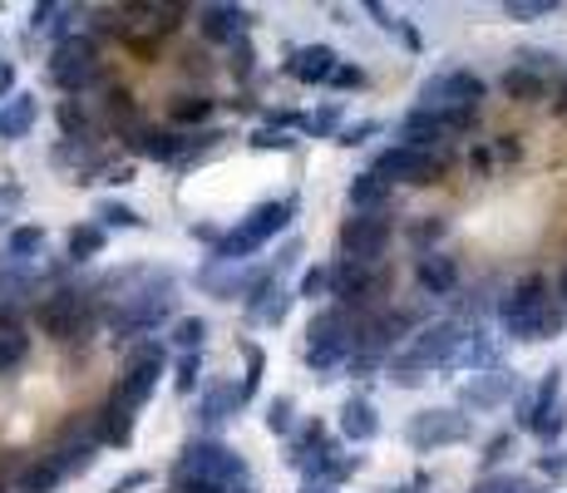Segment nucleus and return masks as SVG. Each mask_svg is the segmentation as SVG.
Returning a JSON list of instances; mask_svg holds the SVG:
<instances>
[{"label": "nucleus", "instance_id": "obj_22", "mask_svg": "<svg viewBox=\"0 0 567 493\" xmlns=\"http://www.w3.org/2000/svg\"><path fill=\"white\" fill-rule=\"evenodd\" d=\"M336 429L346 444H370L380 434V410L370 394H350L346 404L336 410Z\"/></svg>", "mask_w": 567, "mask_h": 493}, {"label": "nucleus", "instance_id": "obj_12", "mask_svg": "<svg viewBox=\"0 0 567 493\" xmlns=\"http://www.w3.org/2000/svg\"><path fill=\"white\" fill-rule=\"evenodd\" d=\"M50 84L65 89V99H80L90 84H100V45L90 35H74L50 49Z\"/></svg>", "mask_w": 567, "mask_h": 493}, {"label": "nucleus", "instance_id": "obj_19", "mask_svg": "<svg viewBox=\"0 0 567 493\" xmlns=\"http://www.w3.org/2000/svg\"><path fill=\"white\" fill-rule=\"evenodd\" d=\"M557 404H563V370H543V380L533 385V390H523L513 400V420H518V429L523 434H533V424L537 420H547V414L557 410Z\"/></svg>", "mask_w": 567, "mask_h": 493}, {"label": "nucleus", "instance_id": "obj_46", "mask_svg": "<svg viewBox=\"0 0 567 493\" xmlns=\"http://www.w3.org/2000/svg\"><path fill=\"white\" fill-rule=\"evenodd\" d=\"M553 10H557V0H504V15L508 20H523V25H528V20H547Z\"/></svg>", "mask_w": 567, "mask_h": 493}, {"label": "nucleus", "instance_id": "obj_52", "mask_svg": "<svg viewBox=\"0 0 567 493\" xmlns=\"http://www.w3.org/2000/svg\"><path fill=\"white\" fill-rule=\"evenodd\" d=\"M370 84V74L360 65H350V59H340V69H336V79H331V89H346V94H356V89H366Z\"/></svg>", "mask_w": 567, "mask_h": 493}, {"label": "nucleus", "instance_id": "obj_8", "mask_svg": "<svg viewBox=\"0 0 567 493\" xmlns=\"http://www.w3.org/2000/svg\"><path fill=\"white\" fill-rule=\"evenodd\" d=\"M468 439H474V420L459 404H435V410H419L405 420V444L415 454H439Z\"/></svg>", "mask_w": 567, "mask_h": 493}, {"label": "nucleus", "instance_id": "obj_57", "mask_svg": "<svg viewBox=\"0 0 567 493\" xmlns=\"http://www.w3.org/2000/svg\"><path fill=\"white\" fill-rule=\"evenodd\" d=\"M537 473H547V479H563L567 459H563V454H543V459H537Z\"/></svg>", "mask_w": 567, "mask_h": 493}, {"label": "nucleus", "instance_id": "obj_13", "mask_svg": "<svg viewBox=\"0 0 567 493\" xmlns=\"http://www.w3.org/2000/svg\"><path fill=\"white\" fill-rule=\"evenodd\" d=\"M395 242V217L390 213H350L336 232V252L350 262H385Z\"/></svg>", "mask_w": 567, "mask_h": 493}, {"label": "nucleus", "instance_id": "obj_7", "mask_svg": "<svg viewBox=\"0 0 567 493\" xmlns=\"http://www.w3.org/2000/svg\"><path fill=\"white\" fill-rule=\"evenodd\" d=\"M163 375H169V345H163V341H143L139 351L124 360V370H119V380H114L109 400L119 404V410L139 414L143 404L153 400V390H159Z\"/></svg>", "mask_w": 567, "mask_h": 493}, {"label": "nucleus", "instance_id": "obj_58", "mask_svg": "<svg viewBox=\"0 0 567 493\" xmlns=\"http://www.w3.org/2000/svg\"><path fill=\"white\" fill-rule=\"evenodd\" d=\"M429 489H435V479H429V473H415V479L395 483V489H390V493H429Z\"/></svg>", "mask_w": 567, "mask_h": 493}, {"label": "nucleus", "instance_id": "obj_60", "mask_svg": "<svg viewBox=\"0 0 567 493\" xmlns=\"http://www.w3.org/2000/svg\"><path fill=\"white\" fill-rule=\"evenodd\" d=\"M232 493H257V489H252V483H247V489H232Z\"/></svg>", "mask_w": 567, "mask_h": 493}, {"label": "nucleus", "instance_id": "obj_43", "mask_svg": "<svg viewBox=\"0 0 567 493\" xmlns=\"http://www.w3.org/2000/svg\"><path fill=\"white\" fill-rule=\"evenodd\" d=\"M262 420H267L271 434L291 439V434H297V400H291V394H271V400H267V414H262Z\"/></svg>", "mask_w": 567, "mask_h": 493}, {"label": "nucleus", "instance_id": "obj_34", "mask_svg": "<svg viewBox=\"0 0 567 493\" xmlns=\"http://www.w3.org/2000/svg\"><path fill=\"white\" fill-rule=\"evenodd\" d=\"M90 222H100L104 232H139L143 213H139V207H129V203H119V197H100L94 213H90Z\"/></svg>", "mask_w": 567, "mask_h": 493}, {"label": "nucleus", "instance_id": "obj_28", "mask_svg": "<svg viewBox=\"0 0 567 493\" xmlns=\"http://www.w3.org/2000/svg\"><path fill=\"white\" fill-rule=\"evenodd\" d=\"M134 420H139V414H129V410H119V404L114 400H104L100 410H94V439L100 444H109V449H129L134 444Z\"/></svg>", "mask_w": 567, "mask_h": 493}, {"label": "nucleus", "instance_id": "obj_35", "mask_svg": "<svg viewBox=\"0 0 567 493\" xmlns=\"http://www.w3.org/2000/svg\"><path fill=\"white\" fill-rule=\"evenodd\" d=\"M104 118H109V128L114 134H129L134 124H143L139 118V104H134V94L124 84H104Z\"/></svg>", "mask_w": 567, "mask_h": 493}, {"label": "nucleus", "instance_id": "obj_42", "mask_svg": "<svg viewBox=\"0 0 567 493\" xmlns=\"http://www.w3.org/2000/svg\"><path fill=\"white\" fill-rule=\"evenodd\" d=\"M169 341L178 345V355L202 351V345H208V321H202V316H178V321L169 325Z\"/></svg>", "mask_w": 567, "mask_h": 493}, {"label": "nucleus", "instance_id": "obj_39", "mask_svg": "<svg viewBox=\"0 0 567 493\" xmlns=\"http://www.w3.org/2000/svg\"><path fill=\"white\" fill-rule=\"evenodd\" d=\"M340 128H346V104H336V99L306 114V134L311 138H340Z\"/></svg>", "mask_w": 567, "mask_h": 493}, {"label": "nucleus", "instance_id": "obj_3", "mask_svg": "<svg viewBox=\"0 0 567 493\" xmlns=\"http://www.w3.org/2000/svg\"><path fill=\"white\" fill-rule=\"evenodd\" d=\"M173 306H178V276L163 272V266H153L149 286H143L139 296H129L124 306H109V311H104L109 341H139V335H153L159 325H173L178 321Z\"/></svg>", "mask_w": 567, "mask_h": 493}, {"label": "nucleus", "instance_id": "obj_38", "mask_svg": "<svg viewBox=\"0 0 567 493\" xmlns=\"http://www.w3.org/2000/svg\"><path fill=\"white\" fill-rule=\"evenodd\" d=\"M405 237H409V246H415V256H425V252H444V237H449V222L444 217H415V222L405 227Z\"/></svg>", "mask_w": 567, "mask_h": 493}, {"label": "nucleus", "instance_id": "obj_55", "mask_svg": "<svg viewBox=\"0 0 567 493\" xmlns=\"http://www.w3.org/2000/svg\"><path fill=\"white\" fill-rule=\"evenodd\" d=\"M11 94H21V89H15V59L0 55V104H5Z\"/></svg>", "mask_w": 567, "mask_h": 493}, {"label": "nucleus", "instance_id": "obj_18", "mask_svg": "<svg viewBox=\"0 0 567 493\" xmlns=\"http://www.w3.org/2000/svg\"><path fill=\"white\" fill-rule=\"evenodd\" d=\"M281 69H287V79H297V84L321 89V84H331V79H336L340 55L331 45H291L287 59H281Z\"/></svg>", "mask_w": 567, "mask_h": 493}, {"label": "nucleus", "instance_id": "obj_36", "mask_svg": "<svg viewBox=\"0 0 567 493\" xmlns=\"http://www.w3.org/2000/svg\"><path fill=\"white\" fill-rule=\"evenodd\" d=\"M55 124H60V134L70 138V144H94V118H90V108H84V99H60Z\"/></svg>", "mask_w": 567, "mask_h": 493}, {"label": "nucleus", "instance_id": "obj_14", "mask_svg": "<svg viewBox=\"0 0 567 493\" xmlns=\"http://www.w3.org/2000/svg\"><path fill=\"white\" fill-rule=\"evenodd\" d=\"M523 385H518V370L498 365V370H484V375H468L459 385V410L464 414H488V410H504L508 400H518Z\"/></svg>", "mask_w": 567, "mask_h": 493}, {"label": "nucleus", "instance_id": "obj_44", "mask_svg": "<svg viewBox=\"0 0 567 493\" xmlns=\"http://www.w3.org/2000/svg\"><path fill=\"white\" fill-rule=\"evenodd\" d=\"M468 493H533V479H523V473H478Z\"/></svg>", "mask_w": 567, "mask_h": 493}, {"label": "nucleus", "instance_id": "obj_17", "mask_svg": "<svg viewBox=\"0 0 567 493\" xmlns=\"http://www.w3.org/2000/svg\"><path fill=\"white\" fill-rule=\"evenodd\" d=\"M252 25H257V15H252L247 5H198V35L208 39V45L232 49L238 39H247Z\"/></svg>", "mask_w": 567, "mask_h": 493}, {"label": "nucleus", "instance_id": "obj_40", "mask_svg": "<svg viewBox=\"0 0 567 493\" xmlns=\"http://www.w3.org/2000/svg\"><path fill=\"white\" fill-rule=\"evenodd\" d=\"M173 385H178L183 400H188V394H202V351H183L178 360H173Z\"/></svg>", "mask_w": 567, "mask_h": 493}, {"label": "nucleus", "instance_id": "obj_11", "mask_svg": "<svg viewBox=\"0 0 567 493\" xmlns=\"http://www.w3.org/2000/svg\"><path fill=\"white\" fill-rule=\"evenodd\" d=\"M488 94V84L474 74V69L464 65H449L439 69V74H429L425 84H419V108H435V114H454V108H478Z\"/></svg>", "mask_w": 567, "mask_h": 493}, {"label": "nucleus", "instance_id": "obj_16", "mask_svg": "<svg viewBox=\"0 0 567 493\" xmlns=\"http://www.w3.org/2000/svg\"><path fill=\"white\" fill-rule=\"evenodd\" d=\"M449 118L444 114H435V108H405L400 114V124H395V144H405V148H425V153H444V144H449Z\"/></svg>", "mask_w": 567, "mask_h": 493}, {"label": "nucleus", "instance_id": "obj_37", "mask_svg": "<svg viewBox=\"0 0 567 493\" xmlns=\"http://www.w3.org/2000/svg\"><path fill=\"white\" fill-rule=\"evenodd\" d=\"M45 252V227L40 222H21L5 232V262H40Z\"/></svg>", "mask_w": 567, "mask_h": 493}, {"label": "nucleus", "instance_id": "obj_56", "mask_svg": "<svg viewBox=\"0 0 567 493\" xmlns=\"http://www.w3.org/2000/svg\"><path fill=\"white\" fill-rule=\"evenodd\" d=\"M143 483H149V469H129L109 493H134V489H143Z\"/></svg>", "mask_w": 567, "mask_h": 493}, {"label": "nucleus", "instance_id": "obj_6", "mask_svg": "<svg viewBox=\"0 0 567 493\" xmlns=\"http://www.w3.org/2000/svg\"><path fill=\"white\" fill-rule=\"evenodd\" d=\"M94 321H100V301H94L90 286H55V291H45L35 301V325L45 335H55L60 345L84 341L94 331Z\"/></svg>", "mask_w": 567, "mask_h": 493}, {"label": "nucleus", "instance_id": "obj_49", "mask_svg": "<svg viewBox=\"0 0 567 493\" xmlns=\"http://www.w3.org/2000/svg\"><path fill=\"white\" fill-rule=\"evenodd\" d=\"M380 128H385V124H380V118H356V124H346V128H340V138H336V144H340V148H360V144H370V138H375Z\"/></svg>", "mask_w": 567, "mask_h": 493}, {"label": "nucleus", "instance_id": "obj_1", "mask_svg": "<svg viewBox=\"0 0 567 493\" xmlns=\"http://www.w3.org/2000/svg\"><path fill=\"white\" fill-rule=\"evenodd\" d=\"M494 316H498V331L518 345L553 341V335L567 331V311L557 306L553 282H547L543 272H528V276H518L513 286H504L494 301Z\"/></svg>", "mask_w": 567, "mask_h": 493}, {"label": "nucleus", "instance_id": "obj_24", "mask_svg": "<svg viewBox=\"0 0 567 493\" xmlns=\"http://www.w3.org/2000/svg\"><path fill=\"white\" fill-rule=\"evenodd\" d=\"M498 365H504V355H498V335H488L484 325H468L464 345H459L454 370H464V375H484V370H498Z\"/></svg>", "mask_w": 567, "mask_h": 493}, {"label": "nucleus", "instance_id": "obj_9", "mask_svg": "<svg viewBox=\"0 0 567 493\" xmlns=\"http://www.w3.org/2000/svg\"><path fill=\"white\" fill-rule=\"evenodd\" d=\"M390 286H395L390 262H350V256H336V262H331V296H336V306L366 311L380 296H390Z\"/></svg>", "mask_w": 567, "mask_h": 493}, {"label": "nucleus", "instance_id": "obj_53", "mask_svg": "<svg viewBox=\"0 0 567 493\" xmlns=\"http://www.w3.org/2000/svg\"><path fill=\"white\" fill-rule=\"evenodd\" d=\"M228 65H232V74H238V79L252 74V65H257V49H252V39H238V45L228 49Z\"/></svg>", "mask_w": 567, "mask_h": 493}, {"label": "nucleus", "instance_id": "obj_26", "mask_svg": "<svg viewBox=\"0 0 567 493\" xmlns=\"http://www.w3.org/2000/svg\"><path fill=\"white\" fill-rule=\"evenodd\" d=\"M291 301H297V291H287V286H271V291L252 296V301L242 306V321H247L252 331H262V325H281L291 316Z\"/></svg>", "mask_w": 567, "mask_h": 493}, {"label": "nucleus", "instance_id": "obj_30", "mask_svg": "<svg viewBox=\"0 0 567 493\" xmlns=\"http://www.w3.org/2000/svg\"><path fill=\"white\" fill-rule=\"evenodd\" d=\"M173 128H183V134H198V128H208V118L218 114V99L212 94H173Z\"/></svg>", "mask_w": 567, "mask_h": 493}, {"label": "nucleus", "instance_id": "obj_2", "mask_svg": "<svg viewBox=\"0 0 567 493\" xmlns=\"http://www.w3.org/2000/svg\"><path fill=\"white\" fill-rule=\"evenodd\" d=\"M366 321H370V311H356V306H326V311H316L306 321L301 360H306L321 380H331V375L346 370L360 355V345H366Z\"/></svg>", "mask_w": 567, "mask_h": 493}, {"label": "nucleus", "instance_id": "obj_59", "mask_svg": "<svg viewBox=\"0 0 567 493\" xmlns=\"http://www.w3.org/2000/svg\"><path fill=\"white\" fill-rule=\"evenodd\" d=\"M21 183H0V203H5V207H21Z\"/></svg>", "mask_w": 567, "mask_h": 493}, {"label": "nucleus", "instance_id": "obj_47", "mask_svg": "<svg viewBox=\"0 0 567 493\" xmlns=\"http://www.w3.org/2000/svg\"><path fill=\"white\" fill-rule=\"evenodd\" d=\"M242 360H247V370H242V390H247V404H252V400H257L262 370H267V355H262L257 345H242Z\"/></svg>", "mask_w": 567, "mask_h": 493}, {"label": "nucleus", "instance_id": "obj_5", "mask_svg": "<svg viewBox=\"0 0 567 493\" xmlns=\"http://www.w3.org/2000/svg\"><path fill=\"white\" fill-rule=\"evenodd\" d=\"M173 473L178 479H198L208 483V489L218 493H232V489H247V459H242L232 444L212 439V434H202V439H188L178 454V463H173Z\"/></svg>", "mask_w": 567, "mask_h": 493}, {"label": "nucleus", "instance_id": "obj_54", "mask_svg": "<svg viewBox=\"0 0 567 493\" xmlns=\"http://www.w3.org/2000/svg\"><path fill=\"white\" fill-rule=\"evenodd\" d=\"M0 331H25V321H21V306L11 301V296L0 291Z\"/></svg>", "mask_w": 567, "mask_h": 493}, {"label": "nucleus", "instance_id": "obj_41", "mask_svg": "<svg viewBox=\"0 0 567 493\" xmlns=\"http://www.w3.org/2000/svg\"><path fill=\"white\" fill-rule=\"evenodd\" d=\"M31 360V331H0V375H15Z\"/></svg>", "mask_w": 567, "mask_h": 493}, {"label": "nucleus", "instance_id": "obj_27", "mask_svg": "<svg viewBox=\"0 0 567 493\" xmlns=\"http://www.w3.org/2000/svg\"><path fill=\"white\" fill-rule=\"evenodd\" d=\"M390 197H395V187H390L380 173H370V168L350 177V187H346L350 213H390Z\"/></svg>", "mask_w": 567, "mask_h": 493}, {"label": "nucleus", "instance_id": "obj_20", "mask_svg": "<svg viewBox=\"0 0 567 493\" xmlns=\"http://www.w3.org/2000/svg\"><path fill=\"white\" fill-rule=\"evenodd\" d=\"M100 449H104V444L94 439V429H84V424H70V429L60 434V444L50 449V459H55V469H60L65 479H80V473L94 469Z\"/></svg>", "mask_w": 567, "mask_h": 493}, {"label": "nucleus", "instance_id": "obj_10", "mask_svg": "<svg viewBox=\"0 0 567 493\" xmlns=\"http://www.w3.org/2000/svg\"><path fill=\"white\" fill-rule=\"evenodd\" d=\"M370 173H380L390 187H435L449 173V153H425V148L385 144L370 163Z\"/></svg>", "mask_w": 567, "mask_h": 493}, {"label": "nucleus", "instance_id": "obj_15", "mask_svg": "<svg viewBox=\"0 0 567 493\" xmlns=\"http://www.w3.org/2000/svg\"><path fill=\"white\" fill-rule=\"evenodd\" d=\"M247 410V390H242V380H208L198 394V404H193V420L202 424V429H218V424L238 420V414Z\"/></svg>", "mask_w": 567, "mask_h": 493}, {"label": "nucleus", "instance_id": "obj_31", "mask_svg": "<svg viewBox=\"0 0 567 493\" xmlns=\"http://www.w3.org/2000/svg\"><path fill=\"white\" fill-rule=\"evenodd\" d=\"M104 246H109V232H104L100 222H74L70 232H65V256H70L74 266H80V262H94Z\"/></svg>", "mask_w": 567, "mask_h": 493}, {"label": "nucleus", "instance_id": "obj_45", "mask_svg": "<svg viewBox=\"0 0 567 493\" xmlns=\"http://www.w3.org/2000/svg\"><path fill=\"white\" fill-rule=\"evenodd\" d=\"M247 148H257V153H267V148H271V153H291V148H297V138H291V134H281V128L257 124V128H252V134H247Z\"/></svg>", "mask_w": 567, "mask_h": 493}, {"label": "nucleus", "instance_id": "obj_25", "mask_svg": "<svg viewBox=\"0 0 567 493\" xmlns=\"http://www.w3.org/2000/svg\"><path fill=\"white\" fill-rule=\"evenodd\" d=\"M40 124V99L35 94H11L5 104H0V138L5 144H15V138H31V128Z\"/></svg>", "mask_w": 567, "mask_h": 493}, {"label": "nucleus", "instance_id": "obj_51", "mask_svg": "<svg viewBox=\"0 0 567 493\" xmlns=\"http://www.w3.org/2000/svg\"><path fill=\"white\" fill-rule=\"evenodd\" d=\"M55 20H60V5H55V0H40V5H31L25 35H45V30H55Z\"/></svg>", "mask_w": 567, "mask_h": 493}, {"label": "nucleus", "instance_id": "obj_61", "mask_svg": "<svg viewBox=\"0 0 567 493\" xmlns=\"http://www.w3.org/2000/svg\"><path fill=\"white\" fill-rule=\"evenodd\" d=\"M11 493H21V489H11Z\"/></svg>", "mask_w": 567, "mask_h": 493}, {"label": "nucleus", "instance_id": "obj_4", "mask_svg": "<svg viewBox=\"0 0 567 493\" xmlns=\"http://www.w3.org/2000/svg\"><path fill=\"white\" fill-rule=\"evenodd\" d=\"M297 193H287V197H267V203H257L247 217H242L238 227H228L222 232V242L212 246V256L218 262H228V266H247L252 256L262 252V246L271 242V237H281L291 227V217H297Z\"/></svg>", "mask_w": 567, "mask_h": 493}, {"label": "nucleus", "instance_id": "obj_21", "mask_svg": "<svg viewBox=\"0 0 567 493\" xmlns=\"http://www.w3.org/2000/svg\"><path fill=\"white\" fill-rule=\"evenodd\" d=\"M415 282L425 296H435V301H449V296H459V262L449 252H425L415 256Z\"/></svg>", "mask_w": 567, "mask_h": 493}, {"label": "nucleus", "instance_id": "obj_23", "mask_svg": "<svg viewBox=\"0 0 567 493\" xmlns=\"http://www.w3.org/2000/svg\"><path fill=\"white\" fill-rule=\"evenodd\" d=\"M360 463H366V454H346V444L331 439L326 449H321L316 459L301 469V479H321V483H331V489H340L350 473H360Z\"/></svg>", "mask_w": 567, "mask_h": 493}, {"label": "nucleus", "instance_id": "obj_48", "mask_svg": "<svg viewBox=\"0 0 567 493\" xmlns=\"http://www.w3.org/2000/svg\"><path fill=\"white\" fill-rule=\"evenodd\" d=\"M297 296H331V266H306V272L297 276Z\"/></svg>", "mask_w": 567, "mask_h": 493}, {"label": "nucleus", "instance_id": "obj_50", "mask_svg": "<svg viewBox=\"0 0 567 493\" xmlns=\"http://www.w3.org/2000/svg\"><path fill=\"white\" fill-rule=\"evenodd\" d=\"M508 449H513V434H494V439L484 444V454H478V463H484V473H498V463L508 459Z\"/></svg>", "mask_w": 567, "mask_h": 493}, {"label": "nucleus", "instance_id": "obj_32", "mask_svg": "<svg viewBox=\"0 0 567 493\" xmlns=\"http://www.w3.org/2000/svg\"><path fill=\"white\" fill-rule=\"evenodd\" d=\"M326 444H331V434L321 429L316 420L297 424V434H291V439H287V463H291V469H306V463L316 459V454L326 449Z\"/></svg>", "mask_w": 567, "mask_h": 493}, {"label": "nucleus", "instance_id": "obj_33", "mask_svg": "<svg viewBox=\"0 0 567 493\" xmlns=\"http://www.w3.org/2000/svg\"><path fill=\"white\" fill-rule=\"evenodd\" d=\"M65 483V473L55 469V459L50 454H40V459H31V463H21V473H15V483L11 489H21V493H55Z\"/></svg>", "mask_w": 567, "mask_h": 493}, {"label": "nucleus", "instance_id": "obj_29", "mask_svg": "<svg viewBox=\"0 0 567 493\" xmlns=\"http://www.w3.org/2000/svg\"><path fill=\"white\" fill-rule=\"evenodd\" d=\"M498 89H504V99H518V104H543V99H553V84L523 65H508L498 74Z\"/></svg>", "mask_w": 567, "mask_h": 493}]
</instances>
